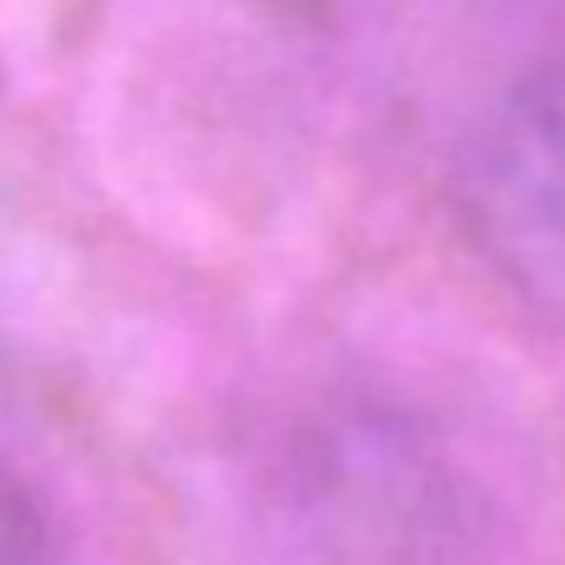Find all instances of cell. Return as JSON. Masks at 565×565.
Returning a JSON list of instances; mask_svg holds the SVG:
<instances>
[{
	"mask_svg": "<svg viewBox=\"0 0 565 565\" xmlns=\"http://www.w3.org/2000/svg\"><path fill=\"white\" fill-rule=\"evenodd\" d=\"M286 565H486L476 495L401 416H345L296 446L280 486Z\"/></svg>",
	"mask_w": 565,
	"mask_h": 565,
	"instance_id": "1",
	"label": "cell"
},
{
	"mask_svg": "<svg viewBox=\"0 0 565 565\" xmlns=\"http://www.w3.org/2000/svg\"><path fill=\"white\" fill-rule=\"evenodd\" d=\"M45 511L35 491L0 460V565H45Z\"/></svg>",
	"mask_w": 565,
	"mask_h": 565,
	"instance_id": "3",
	"label": "cell"
},
{
	"mask_svg": "<svg viewBox=\"0 0 565 565\" xmlns=\"http://www.w3.org/2000/svg\"><path fill=\"white\" fill-rule=\"evenodd\" d=\"M460 221L486 266L565 326V61L505 86L460 156Z\"/></svg>",
	"mask_w": 565,
	"mask_h": 565,
	"instance_id": "2",
	"label": "cell"
}]
</instances>
